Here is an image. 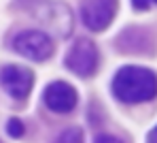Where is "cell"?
Wrapping results in <instances>:
<instances>
[{
	"label": "cell",
	"mask_w": 157,
	"mask_h": 143,
	"mask_svg": "<svg viewBox=\"0 0 157 143\" xmlns=\"http://www.w3.org/2000/svg\"><path fill=\"white\" fill-rule=\"evenodd\" d=\"M110 90L119 103L125 105L149 103L157 96V75L144 66H134V64L121 66L113 77Z\"/></svg>",
	"instance_id": "obj_1"
},
{
	"label": "cell",
	"mask_w": 157,
	"mask_h": 143,
	"mask_svg": "<svg viewBox=\"0 0 157 143\" xmlns=\"http://www.w3.org/2000/svg\"><path fill=\"white\" fill-rule=\"evenodd\" d=\"M64 66L77 77H94L100 66V51L96 43L89 39H77L66 51Z\"/></svg>",
	"instance_id": "obj_2"
},
{
	"label": "cell",
	"mask_w": 157,
	"mask_h": 143,
	"mask_svg": "<svg viewBox=\"0 0 157 143\" xmlns=\"http://www.w3.org/2000/svg\"><path fill=\"white\" fill-rule=\"evenodd\" d=\"M13 49L19 56L34 60V62H45L53 56L55 51V43L53 39L43 32V30H21L19 34H15L13 39Z\"/></svg>",
	"instance_id": "obj_3"
},
{
	"label": "cell",
	"mask_w": 157,
	"mask_h": 143,
	"mask_svg": "<svg viewBox=\"0 0 157 143\" xmlns=\"http://www.w3.org/2000/svg\"><path fill=\"white\" fill-rule=\"evenodd\" d=\"M117 11L119 0H81V22L94 32L108 28Z\"/></svg>",
	"instance_id": "obj_4"
},
{
	"label": "cell",
	"mask_w": 157,
	"mask_h": 143,
	"mask_svg": "<svg viewBox=\"0 0 157 143\" xmlns=\"http://www.w3.org/2000/svg\"><path fill=\"white\" fill-rule=\"evenodd\" d=\"M0 86L11 98L24 100L34 88V73L19 64H4L0 68Z\"/></svg>",
	"instance_id": "obj_5"
},
{
	"label": "cell",
	"mask_w": 157,
	"mask_h": 143,
	"mask_svg": "<svg viewBox=\"0 0 157 143\" xmlns=\"http://www.w3.org/2000/svg\"><path fill=\"white\" fill-rule=\"evenodd\" d=\"M43 103L47 105V109H51L55 113H70L77 107L78 94L75 86L66 81H51L43 92Z\"/></svg>",
	"instance_id": "obj_6"
},
{
	"label": "cell",
	"mask_w": 157,
	"mask_h": 143,
	"mask_svg": "<svg viewBox=\"0 0 157 143\" xmlns=\"http://www.w3.org/2000/svg\"><path fill=\"white\" fill-rule=\"evenodd\" d=\"M36 15L43 19V24L47 28H51L59 36H66L72 30V13H70L68 6H64L59 2H53V4L51 2H43Z\"/></svg>",
	"instance_id": "obj_7"
},
{
	"label": "cell",
	"mask_w": 157,
	"mask_h": 143,
	"mask_svg": "<svg viewBox=\"0 0 157 143\" xmlns=\"http://www.w3.org/2000/svg\"><path fill=\"white\" fill-rule=\"evenodd\" d=\"M55 143H83V130L78 126H70L57 137Z\"/></svg>",
	"instance_id": "obj_8"
},
{
	"label": "cell",
	"mask_w": 157,
	"mask_h": 143,
	"mask_svg": "<svg viewBox=\"0 0 157 143\" xmlns=\"http://www.w3.org/2000/svg\"><path fill=\"white\" fill-rule=\"evenodd\" d=\"M24 133H26V126H24V122H21V120L11 117V120L6 122V135H9V137L19 139V137H24Z\"/></svg>",
	"instance_id": "obj_9"
},
{
	"label": "cell",
	"mask_w": 157,
	"mask_h": 143,
	"mask_svg": "<svg viewBox=\"0 0 157 143\" xmlns=\"http://www.w3.org/2000/svg\"><path fill=\"white\" fill-rule=\"evenodd\" d=\"M132 6L136 11H149V9L157 6V0H132Z\"/></svg>",
	"instance_id": "obj_10"
},
{
	"label": "cell",
	"mask_w": 157,
	"mask_h": 143,
	"mask_svg": "<svg viewBox=\"0 0 157 143\" xmlns=\"http://www.w3.org/2000/svg\"><path fill=\"white\" fill-rule=\"evenodd\" d=\"M94 143H123V141L117 139V137H113V135H98Z\"/></svg>",
	"instance_id": "obj_11"
},
{
	"label": "cell",
	"mask_w": 157,
	"mask_h": 143,
	"mask_svg": "<svg viewBox=\"0 0 157 143\" xmlns=\"http://www.w3.org/2000/svg\"><path fill=\"white\" fill-rule=\"evenodd\" d=\"M147 143H157V126L149 133V141H147Z\"/></svg>",
	"instance_id": "obj_12"
}]
</instances>
